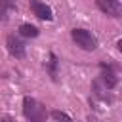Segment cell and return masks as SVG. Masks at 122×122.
I'll use <instances>...</instances> for the list:
<instances>
[{"label":"cell","mask_w":122,"mask_h":122,"mask_svg":"<svg viewBox=\"0 0 122 122\" xmlns=\"http://www.w3.org/2000/svg\"><path fill=\"white\" fill-rule=\"evenodd\" d=\"M23 116L30 122H44L48 118V111L40 101L27 95V97H23Z\"/></svg>","instance_id":"1"},{"label":"cell","mask_w":122,"mask_h":122,"mask_svg":"<svg viewBox=\"0 0 122 122\" xmlns=\"http://www.w3.org/2000/svg\"><path fill=\"white\" fill-rule=\"evenodd\" d=\"M71 38H72V42H74L80 50H84V51H95L97 46H99L95 34H93L92 30H88V29H72V30H71Z\"/></svg>","instance_id":"2"},{"label":"cell","mask_w":122,"mask_h":122,"mask_svg":"<svg viewBox=\"0 0 122 122\" xmlns=\"http://www.w3.org/2000/svg\"><path fill=\"white\" fill-rule=\"evenodd\" d=\"M99 69H101V74H99L101 84H103L107 90L116 88V84H118V72H116V67H114L112 63H105V61H101V63H99Z\"/></svg>","instance_id":"3"},{"label":"cell","mask_w":122,"mask_h":122,"mask_svg":"<svg viewBox=\"0 0 122 122\" xmlns=\"http://www.w3.org/2000/svg\"><path fill=\"white\" fill-rule=\"evenodd\" d=\"M6 48H8L10 55L15 59H25V55H27V44L23 42L21 36H17L13 32L6 36Z\"/></svg>","instance_id":"4"},{"label":"cell","mask_w":122,"mask_h":122,"mask_svg":"<svg viewBox=\"0 0 122 122\" xmlns=\"http://www.w3.org/2000/svg\"><path fill=\"white\" fill-rule=\"evenodd\" d=\"M95 6L109 17H120L122 15V4L120 0H95Z\"/></svg>","instance_id":"5"},{"label":"cell","mask_w":122,"mask_h":122,"mask_svg":"<svg viewBox=\"0 0 122 122\" xmlns=\"http://www.w3.org/2000/svg\"><path fill=\"white\" fill-rule=\"evenodd\" d=\"M29 8H30V11H32L38 19H42V21H51V19H53V10H51L48 4L40 2V0H30V2H29Z\"/></svg>","instance_id":"6"},{"label":"cell","mask_w":122,"mask_h":122,"mask_svg":"<svg viewBox=\"0 0 122 122\" xmlns=\"http://www.w3.org/2000/svg\"><path fill=\"white\" fill-rule=\"evenodd\" d=\"M44 67H46L50 78H51L53 82H57V76H59V59H57V55H55L53 51L50 53V61H46Z\"/></svg>","instance_id":"7"},{"label":"cell","mask_w":122,"mask_h":122,"mask_svg":"<svg viewBox=\"0 0 122 122\" xmlns=\"http://www.w3.org/2000/svg\"><path fill=\"white\" fill-rule=\"evenodd\" d=\"M92 90H93V95H95V97H99V99H103V101H107V103H111V101H112V97L107 93V88L101 84V80H99V78L92 82Z\"/></svg>","instance_id":"8"},{"label":"cell","mask_w":122,"mask_h":122,"mask_svg":"<svg viewBox=\"0 0 122 122\" xmlns=\"http://www.w3.org/2000/svg\"><path fill=\"white\" fill-rule=\"evenodd\" d=\"M15 10H17V6L13 0H0V21H8L10 13Z\"/></svg>","instance_id":"9"},{"label":"cell","mask_w":122,"mask_h":122,"mask_svg":"<svg viewBox=\"0 0 122 122\" xmlns=\"http://www.w3.org/2000/svg\"><path fill=\"white\" fill-rule=\"evenodd\" d=\"M19 34H21L23 38H36V36L40 34V30H38V27H34V25H30V23H23V25L19 27Z\"/></svg>","instance_id":"10"},{"label":"cell","mask_w":122,"mask_h":122,"mask_svg":"<svg viewBox=\"0 0 122 122\" xmlns=\"http://www.w3.org/2000/svg\"><path fill=\"white\" fill-rule=\"evenodd\" d=\"M48 116H50V118H55V120H61V118L71 120V118H72L71 114H67V112H63V111H51V112H48Z\"/></svg>","instance_id":"11"}]
</instances>
